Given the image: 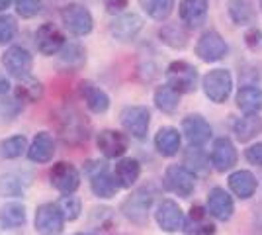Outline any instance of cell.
Returning <instances> with one entry per match:
<instances>
[{
  "label": "cell",
  "mask_w": 262,
  "mask_h": 235,
  "mask_svg": "<svg viewBox=\"0 0 262 235\" xmlns=\"http://www.w3.org/2000/svg\"><path fill=\"white\" fill-rule=\"evenodd\" d=\"M151 204H153V190L149 186H141L121 204V212L133 224L145 225L149 220Z\"/></svg>",
  "instance_id": "6da1fadb"
},
{
  "label": "cell",
  "mask_w": 262,
  "mask_h": 235,
  "mask_svg": "<svg viewBox=\"0 0 262 235\" xmlns=\"http://www.w3.org/2000/svg\"><path fill=\"white\" fill-rule=\"evenodd\" d=\"M166 84L180 94L194 92L198 87V71L186 61H174L166 67Z\"/></svg>",
  "instance_id": "7a4b0ae2"
},
{
  "label": "cell",
  "mask_w": 262,
  "mask_h": 235,
  "mask_svg": "<svg viewBox=\"0 0 262 235\" xmlns=\"http://www.w3.org/2000/svg\"><path fill=\"white\" fill-rule=\"evenodd\" d=\"M164 188L176 196L188 198L196 188V175L188 170L184 165H170L164 170Z\"/></svg>",
  "instance_id": "3957f363"
},
{
  "label": "cell",
  "mask_w": 262,
  "mask_h": 235,
  "mask_svg": "<svg viewBox=\"0 0 262 235\" xmlns=\"http://www.w3.org/2000/svg\"><path fill=\"white\" fill-rule=\"evenodd\" d=\"M86 175L90 179V188L98 198H112L116 196V192L120 188L118 180L114 175L108 173L106 163H88Z\"/></svg>",
  "instance_id": "277c9868"
},
{
  "label": "cell",
  "mask_w": 262,
  "mask_h": 235,
  "mask_svg": "<svg viewBox=\"0 0 262 235\" xmlns=\"http://www.w3.org/2000/svg\"><path fill=\"white\" fill-rule=\"evenodd\" d=\"M233 89V77L227 69H213L204 77V92L211 102L223 104Z\"/></svg>",
  "instance_id": "5b68a950"
},
{
  "label": "cell",
  "mask_w": 262,
  "mask_h": 235,
  "mask_svg": "<svg viewBox=\"0 0 262 235\" xmlns=\"http://www.w3.org/2000/svg\"><path fill=\"white\" fill-rule=\"evenodd\" d=\"M61 20L65 24V28L71 32L73 35H86L92 32V26H94V20H92V14L88 8H84L82 4H67L65 8L61 10Z\"/></svg>",
  "instance_id": "8992f818"
},
{
  "label": "cell",
  "mask_w": 262,
  "mask_h": 235,
  "mask_svg": "<svg viewBox=\"0 0 262 235\" xmlns=\"http://www.w3.org/2000/svg\"><path fill=\"white\" fill-rule=\"evenodd\" d=\"M65 216L57 204H41L35 212V229L39 235H61Z\"/></svg>",
  "instance_id": "52a82bcc"
},
{
  "label": "cell",
  "mask_w": 262,
  "mask_h": 235,
  "mask_svg": "<svg viewBox=\"0 0 262 235\" xmlns=\"http://www.w3.org/2000/svg\"><path fill=\"white\" fill-rule=\"evenodd\" d=\"M196 55L206 63H215L227 55V44L215 30H208L200 35L196 44Z\"/></svg>",
  "instance_id": "ba28073f"
},
{
  "label": "cell",
  "mask_w": 262,
  "mask_h": 235,
  "mask_svg": "<svg viewBox=\"0 0 262 235\" xmlns=\"http://www.w3.org/2000/svg\"><path fill=\"white\" fill-rule=\"evenodd\" d=\"M121 125L137 139H145L151 123V112L147 106H127L121 110Z\"/></svg>",
  "instance_id": "9c48e42d"
},
{
  "label": "cell",
  "mask_w": 262,
  "mask_h": 235,
  "mask_svg": "<svg viewBox=\"0 0 262 235\" xmlns=\"http://www.w3.org/2000/svg\"><path fill=\"white\" fill-rule=\"evenodd\" d=\"M49 179H51V184L55 188L63 194H73L80 186V175H78L77 167L67 163V161H61V163L51 167Z\"/></svg>",
  "instance_id": "30bf717a"
},
{
  "label": "cell",
  "mask_w": 262,
  "mask_h": 235,
  "mask_svg": "<svg viewBox=\"0 0 262 235\" xmlns=\"http://www.w3.org/2000/svg\"><path fill=\"white\" fill-rule=\"evenodd\" d=\"M2 65L6 67V71L12 77L26 78L30 77V71L33 67V57L28 49H24L20 45H14L2 55Z\"/></svg>",
  "instance_id": "8fae6325"
},
{
  "label": "cell",
  "mask_w": 262,
  "mask_h": 235,
  "mask_svg": "<svg viewBox=\"0 0 262 235\" xmlns=\"http://www.w3.org/2000/svg\"><path fill=\"white\" fill-rule=\"evenodd\" d=\"M155 218H157L159 227L166 233H176V231L184 229V213L174 200L161 202L155 212Z\"/></svg>",
  "instance_id": "7c38bea8"
},
{
  "label": "cell",
  "mask_w": 262,
  "mask_h": 235,
  "mask_svg": "<svg viewBox=\"0 0 262 235\" xmlns=\"http://www.w3.org/2000/svg\"><path fill=\"white\" fill-rule=\"evenodd\" d=\"M65 35L55 24H43L35 32V47L41 55H55L63 49Z\"/></svg>",
  "instance_id": "4fadbf2b"
},
{
  "label": "cell",
  "mask_w": 262,
  "mask_h": 235,
  "mask_svg": "<svg viewBox=\"0 0 262 235\" xmlns=\"http://www.w3.org/2000/svg\"><path fill=\"white\" fill-rule=\"evenodd\" d=\"M184 233L186 235H213L215 224L213 216L204 206H192V210L184 220Z\"/></svg>",
  "instance_id": "5bb4252c"
},
{
  "label": "cell",
  "mask_w": 262,
  "mask_h": 235,
  "mask_svg": "<svg viewBox=\"0 0 262 235\" xmlns=\"http://www.w3.org/2000/svg\"><path fill=\"white\" fill-rule=\"evenodd\" d=\"M182 132H184L186 139L190 141L192 147H202L206 145L211 139V125L208 123L206 118L202 116H186L182 122Z\"/></svg>",
  "instance_id": "9a60e30c"
},
{
  "label": "cell",
  "mask_w": 262,
  "mask_h": 235,
  "mask_svg": "<svg viewBox=\"0 0 262 235\" xmlns=\"http://www.w3.org/2000/svg\"><path fill=\"white\" fill-rule=\"evenodd\" d=\"M96 145L98 149L104 153V157L108 159H116V157H121L127 147H129V141L125 134L121 132H116V130H102L96 137Z\"/></svg>",
  "instance_id": "2e32d148"
},
{
  "label": "cell",
  "mask_w": 262,
  "mask_h": 235,
  "mask_svg": "<svg viewBox=\"0 0 262 235\" xmlns=\"http://www.w3.org/2000/svg\"><path fill=\"white\" fill-rule=\"evenodd\" d=\"M143 30V20L137 14H121L110 24V34L120 41H131Z\"/></svg>",
  "instance_id": "e0dca14e"
},
{
  "label": "cell",
  "mask_w": 262,
  "mask_h": 235,
  "mask_svg": "<svg viewBox=\"0 0 262 235\" xmlns=\"http://www.w3.org/2000/svg\"><path fill=\"white\" fill-rule=\"evenodd\" d=\"M208 210L219 222H229L233 218V212H235V204H233L229 192L217 188V186L211 188L208 194Z\"/></svg>",
  "instance_id": "ac0fdd59"
},
{
  "label": "cell",
  "mask_w": 262,
  "mask_h": 235,
  "mask_svg": "<svg viewBox=\"0 0 262 235\" xmlns=\"http://www.w3.org/2000/svg\"><path fill=\"white\" fill-rule=\"evenodd\" d=\"M208 18V0H182L180 2V20L186 28L196 30L206 24Z\"/></svg>",
  "instance_id": "d6986e66"
},
{
  "label": "cell",
  "mask_w": 262,
  "mask_h": 235,
  "mask_svg": "<svg viewBox=\"0 0 262 235\" xmlns=\"http://www.w3.org/2000/svg\"><path fill=\"white\" fill-rule=\"evenodd\" d=\"M237 163V149L227 137H219L213 141V151H211V165L219 173H225Z\"/></svg>",
  "instance_id": "ffe728a7"
},
{
  "label": "cell",
  "mask_w": 262,
  "mask_h": 235,
  "mask_svg": "<svg viewBox=\"0 0 262 235\" xmlns=\"http://www.w3.org/2000/svg\"><path fill=\"white\" fill-rule=\"evenodd\" d=\"M61 118H63L61 120V135H63V139L67 143H78V141L86 139V123H84V118L80 114L69 110Z\"/></svg>",
  "instance_id": "44dd1931"
},
{
  "label": "cell",
  "mask_w": 262,
  "mask_h": 235,
  "mask_svg": "<svg viewBox=\"0 0 262 235\" xmlns=\"http://www.w3.org/2000/svg\"><path fill=\"white\" fill-rule=\"evenodd\" d=\"M80 96H82V100L86 102L90 112L104 114L110 108V96L90 80L80 82Z\"/></svg>",
  "instance_id": "7402d4cb"
},
{
  "label": "cell",
  "mask_w": 262,
  "mask_h": 235,
  "mask_svg": "<svg viewBox=\"0 0 262 235\" xmlns=\"http://www.w3.org/2000/svg\"><path fill=\"white\" fill-rule=\"evenodd\" d=\"M55 155V141L51 134L41 132L33 137L32 145L28 149V157L33 163H49Z\"/></svg>",
  "instance_id": "603a6c76"
},
{
  "label": "cell",
  "mask_w": 262,
  "mask_h": 235,
  "mask_svg": "<svg viewBox=\"0 0 262 235\" xmlns=\"http://www.w3.org/2000/svg\"><path fill=\"white\" fill-rule=\"evenodd\" d=\"M139 175H141V165L137 159H131V157L121 159L114 168V177L118 180L120 188H131L137 182Z\"/></svg>",
  "instance_id": "cb8c5ba5"
},
{
  "label": "cell",
  "mask_w": 262,
  "mask_h": 235,
  "mask_svg": "<svg viewBox=\"0 0 262 235\" xmlns=\"http://www.w3.org/2000/svg\"><path fill=\"white\" fill-rule=\"evenodd\" d=\"M227 182H229L231 192L237 198H243V200L251 198L252 194L256 192V179H254V175L249 173V170H237V173H233Z\"/></svg>",
  "instance_id": "d4e9b609"
},
{
  "label": "cell",
  "mask_w": 262,
  "mask_h": 235,
  "mask_svg": "<svg viewBox=\"0 0 262 235\" xmlns=\"http://www.w3.org/2000/svg\"><path fill=\"white\" fill-rule=\"evenodd\" d=\"M155 147L163 157H174L180 149V134L174 127H161L155 135Z\"/></svg>",
  "instance_id": "484cf974"
},
{
  "label": "cell",
  "mask_w": 262,
  "mask_h": 235,
  "mask_svg": "<svg viewBox=\"0 0 262 235\" xmlns=\"http://www.w3.org/2000/svg\"><path fill=\"white\" fill-rule=\"evenodd\" d=\"M227 10H229V18L237 26H249L256 20V10L252 0H229Z\"/></svg>",
  "instance_id": "4316f807"
},
{
  "label": "cell",
  "mask_w": 262,
  "mask_h": 235,
  "mask_svg": "<svg viewBox=\"0 0 262 235\" xmlns=\"http://www.w3.org/2000/svg\"><path fill=\"white\" fill-rule=\"evenodd\" d=\"M237 106L245 114H258L262 110V90L258 87H241L237 92Z\"/></svg>",
  "instance_id": "83f0119b"
},
{
  "label": "cell",
  "mask_w": 262,
  "mask_h": 235,
  "mask_svg": "<svg viewBox=\"0 0 262 235\" xmlns=\"http://www.w3.org/2000/svg\"><path fill=\"white\" fill-rule=\"evenodd\" d=\"M235 135L241 143L251 141L252 137H256L258 132L262 130V118L256 114H245V118H241L235 122Z\"/></svg>",
  "instance_id": "f1b7e54d"
},
{
  "label": "cell",
  "mask_w": 262,
  "mask_h": 235,
  "mask_svg": "<svg viewBox=\"0 0 262 235\" xmlns=\"http://www.w3.org/2000/svg\"><path fill=\"white\" fill-rule=\"evenodd\" d=\"M180 102V92H176L172 87H161L155 92V106L164 114H174Z\"/></svg>",
  "instance_id": "f546056e"
},
{
  "label": "cell",
  "mask_w": 262,
  "mask_h": 235,
  "mask_svg": "<svg viewBox=\"0 0 262 235\" xmlns=\"http://www.w3.org/2000/svg\"><path fill=\"white\" fill-rule=\"evenodd\" d=\"M159 35H161V39L164 44L174 47V49H184L188 45V32L180 24H166V26L161 28Z\"/></svg>",
  "instance_id": "4dcf8cb0"
},
{
  "label": "cell",
  "mask_w": 262,
  "mask_h": 235,
  "mask_svg": "<svg viewBox=\"0 0 262 235\" xmlns=\"http://www.w3.org/2000/svg\"><path fill=\"white\" fill-rule=\"evenodd\" d=\"M26 222V208L22 204H6L0 208V224L6 229L20 227Z\"/></svg>",
  "instance_id": "1f68e13d"
},
{
  "label": "cell",
  "mask_w": 262,
  "mask_h": 235,
  "mask_svg": "<svg viewBox=\"0 0 262 235\" xmlns=\"http://www.w3.org/2000/svg\"><path fill=\"white\" fill-rule=\"evenodd\" d=\"M43 96V87L41 82H37L35 78L26 77L20 80V84L16 87V98L22 102H37Z\"/></svg>",
  "instance_id": "d6a6232c"
},
{
  "label": "cell",
  "mask_w": 262,
  "mask_h": 235,
  "mask_svg": "<svg viewBox=\"0 0 262 235\" xmlns=\"http://www.w3.org/2000/svg\"><path fill=\"white\" fill-rule=\"evenodd\" d=\"M184 167L188 168V170H192L194 175H206L209 168L208 157L204 155L202 149L190 147L184 153Z\"/></svg>",
  "instance_id": "836d02e7"
},
{
  "label": "cell",
  "mask_w": 262,
  "mask_h": 235,
  "mask_svg": "<svg viewBox=\"0 0 262 235\" xmlns=\"http://www.w3.org/2000/svg\"><path fill=\"white\" fill-rule=\"evenodd\" d=\"M141 2L145 12L153 20H159V22L166 20L172 14V8H174V0H141Z\"/></svg>",
  "instance_id": "e575fe53"
},
{
  "label": "cell",
  "mask_w": 262,
  "mask_h": 235,
  "mask_svg": "<svg viewBox=\"0 0 262 235\" xmlns=\"http://www.w3.org/2000/svg\"><path fill=\"white\" fill-rule=\"evenodd\" d=\"M28 149V141L24 135H14V137H8L0 143V153L6 159H16L20 157Z\"/></svg>",
  "instance_id": "d590c367"
},
{
  "label": "cell",
  "mask_w": 262,
  "mask_h": 235,
  "mask_svg": "<svg viewBox=\"0 0 262 235\" xmlns=\"http://www.w3.org/2000/svg\"><path fill=\"white\" fill-rule=\"evenodd\" d=\"M57 206L61 208L65 220H69V222L77 220L78 216H80V212H82V204H80V200H78L77 196H73V194H65V196L59 200Z\"/></svg>",
  "instance_id": "8d00e7d4"
},
{
  "label": "cell",
  "mask_w": 262,
  "mask_h": 235,
  "mask_svg": "<svg viewBox=\"0 0 262 235\" xmlns=\"http://www.w3.org/2000/svg\"><path fill=\"white\" fill-rule=\"evenodd\" d=\"M24 186L18 177L2 175L0 177V196H22Z\"/></svg>",
  "instance_id": "74e56055"
},
{
  "label": "cell",
  "mask_w": 262,
  "mask_h": 235,
  "mask_svg": "<svg viewBox=\"0 0 262 235\" xmlns=\"http://www.w3.org/2000/svg\"><path fill=\"white\" fill-rule=\"evenodd\" d=\"M18 34V24L12 16H0V45L10 44Z\"/></svg>",
  "instance_id": "f35d334b"
},
{
  "label": "cell",
  "mask_w": 262,
  "mask_h": 235,
  "mask_svg": "<svg viewBox=\"0 0 262 235\" xmlns=\"http://www.w3.org/2000/svg\"><path fill=\"white\" fill-rule=\"evenodd\" d=\"M16 10L22 18H33L41 10V0H16Z\"/></svg>",
  "instance_id": "ab89813d"
},
{
  "label": "cell",
  "mask_w": 262,
  "mask_h": 235,
  "mask_svg": "<svg viewBox=\"0 0 262 235\" xmlns=\"http://www.w3.org/2000/svg\"><path fill=\"white\" fill-rule=\"evenodd\" d=\"M245 45L252 49V51H258L262 49V32L258 28H251L247 34H245Z\"/></svg>",
  "instance_id": "60d3db41"
},
{
  "label": "cell",
  "mask_w": 262,
  "mask_h": 235,
  "mask_svg": "<svg viewBox=\"0 0 262 235\" xmlns=\"http://www.w3.org/2000/svg\"><path fill=\"white\" fill-rule=\"evenodd\" d=\"M63 61H69V65L75 61V65L78 67L84 61V53H82V49L78 45H69L65 49V53H63Z\"/></svg>",
  "instance_id": "b9f144b4"
},
{
  "label": "cell",
  "mask_w": 262,
  "mask_h": 235,
  "mask_svg": "<svg viewBox=\"0 0 262 235\" xmlns=\"http://www.w3.org/2000/svg\"><path fill=\"white\" fill-rule=\"evenodd\" d=\"M245 159L254 165V167H262V143H256V145L249 147L245 151Z\"/></svg>",
  "instance_id": "7bdbcfd3"
},
{
  "label": "cell",
  "mask_w": 262,
  "mask_h": 235,
  "mask_svg": "<svg viewBox=\"0 0 262 235\" xmlns=\"http://www.w3.org/2000/svg\"><path fill=\"white\" fill-rule=\"evenodd\" d=\"M104 4H106L108 12L116 14V12H121L127 6V0H104Z\"/></svg>",
  "instance_id": "ee69618b"
},
{
  "label": "cell",
  "mask_w": 262,
  "mask_h": 235,
  "mask_svg": "<svg viewBox=\"0 0 262 235\" xmlns=\"http://www.w3.org/2000/svg\"><path fill=\"white\" fill-rule=\"evenodd\" d=\"M10 4H12V0H0V12L6 10V8L10 6Z\"/></svg>",
  "instance_id": "f6af8a7d"
},
{
  "label": "cell",
  "mask_w": 262,
  "mask_h": 235,
  "mask_svg": "<svg viewBox=\"0 0 262 235\" xmlns=\"http://www.w3.org/2000/svg\"><path fill=\"white\" fill-rule=\"evenodd\" d=\"M75 235H92V233H75Z\"/></svg>",
  "instance_id": "bcb514c9"
},
{
  "label": "cell",
  "mask_w": 262,
  "mask_h": 235,
  "mask_svg": "<svg viewBox=\"0 0 262 235\" xmlns=\"http://www.w3.org/2000/svg\"><path fill=\"white\" fill-rule=\"evenodd\" d=\"M260 8H262V0H260Z\"/></svg>",
  "instance_id": "7dc6e473"
}]
</instances>
